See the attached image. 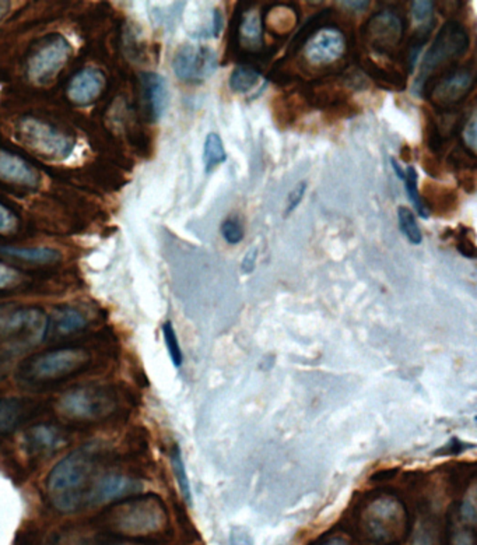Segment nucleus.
Here are the masks:
<instances>
[{
    "mask_svg": "<svg viewBox=\"0 0 477 545\" xmlns=\"http://www.w3.org/2000/svg\"><path fill=\"white\" fill-rule=\"evenodd\" d=\"M97 466L99 450L91 445L73 450L60 459L45 480L46 498L53 509L70 515L86 508Z\"/></svg>",
    "mask_w": 477,
    "mask_h": 545,
    "instance_id": "nucleus-1",
    "label": "nucleus"
},
{
    "mask_svg": "<svg viewBox=\"0 0 477 545\" xmlns=\"http://www.w3.org/2000/svg\"><path fill=\"white\" fill-rule=\"evenodd\" d=\"M335 19L332 9H325L316 20L306 21L289 43L286 56L294 58L301 53L304 72L306 67L326 69V76H332V67L338 73L345 70L339 63L349 52V43Z\"/></svg>",
    "mask_w": 477,
    "mask_h": 545,
    "instance_id": "nucleus-2",
    "label": "nucleus"
},
{
    "mask_svg": "<svg viewBox=\"0 0 477 545\" xmlns=\"http://www.w3.org/2000/svg\"><path fill=\"white\" fill-rule=\"evenodd\" d=\"M109 532L126 537H148L163 532L168 525L167 509L157 495H133L118 501L99 517Z\"/></svg>",
    "mask_w": 477,
    "mask_h": 545,
    "instance_id": "nucleus-3",
    "label": "nucleus"
},
{
    "mask_svg": "<svg viewBox=\"0 0 477 545\" xmlns=\"http://www.w3.org/2000/svg\"><path fill=\"white\" fill-rule=\"evenodd\" d=\"M92 354L83 347H60L36 352L17 368V379L30 386H51L69 381L91 367Z\"/></svg>",
    "mask_w": 477,
    "mask_h": 545,
    "instance_id": "nucleus-4",
    "label": "nucleus"
},
{
    "mask_svg": "<svg viewBox=\"0 0 477 545\" xmlns=\"http://www.w3.org/2000/svg\"><path fill=\"white\" fill-rule=\"evenodd\" d=\"M471 45V36L466 27L459 20H447L441 30L435 36L433 45L425 52L420 65L417 79L413 84V91L422 96L425 83L438 75L447 72L467 52Z\"/></svg>",
    "mask_w": 477,
    "mask_h": 545,
    "instance_id": "nucleus-5",
    "label": "nucleus"
},
{
    "mask_svg": "<svg viewBox=\"0 0 477 545\" xmlns=\"http://www.w3.org/2000/svg\"><path fill=\"white\" fill-rule=\"evenodd\" d=\"M118 398L114 389L102 384H86L60 396L56 403L60 415L77 424H92L115 413Z\"/></svg>",
    "mask_w": 477,
    "mask_h": 545,
    "instance_id": "nucleus-6",
    "label": "nucleus"
},
{
    "mask_svg": "<svg viewBox=\"0 0 477 545\" xmlns=\"http://www.w3.org/2000/svg\"><path fill=\"white\" fill-rule=\"evenodd\" d=\"M17 142L50 162H65L76 148V138L50 122L24 116L14 128Z\"/></svg>",
    "mask_w": 477,
    "mask_h": 545,
    "instance_id": "nucleus-7",
    "label": "nucleus"
},
{
    "mask_svg": "<svg viewBox=\"0 0 477 545\" xmlns=\"http://www.w3.org/2000/svg\"><path fill=\"white\" fill-rule=\"evenodd\" d=\"M362 525L367 537L372 541L398 544L408 535V510L394 496H378L366 506Z\"/></svg>",
    "mask_w": 477,
    "mask_h": 545,
    "instance_id": "nucleus-8",
    "label": "nucleus"
},
{
    "mask_svg": "<svg viewBox=\"0 0 477 545\" xmlns=\"http://www.w3.org/2000/svg\"><path fill=\"white\" fill-rule=\"evenodd\" d=\"M73 55L69 41L62 34L44 36L31 45L26 56V76L36 86H46L60 76Z\"/></svg>",
    "mask_w": 477,
    "mask_h": 545,
    "instance_id": "nucleus-9",
    "label": "nucleus"
},
{
    "mask_svg": "<svg viewBox=\"0 0 477 545\" xmlns=\"http://www.w3.org/2000/svg\"><path fill=\"white\" fill-rule=\"evenodd\" d=\"M406 34L405 17L395 9H382L362 27V40L367 48L391 62H399L401 45Z\"/></svg>",
    "mask_w": 477,
    "mask_h": 545,
    "instance_id": "nucleus-10",
    "label": "nucleus"
},
{
    "mask_svg": "<svg viewBox=\"0 0 477 545\" xmlns=\"http://www.w3.org/2000/svg\"><path fill=\"white\" fill-rule=\"evenodd\" d=\"M48 315L36 306L7 309L0 332V344L11 350L33 349L46 340Z\"/></svg>",
    "mask_w": 477,
    "mask_h": 545,
    "instance_id": "nucleus-11",
    "label": "nucleus"
},
{
    "mask_svg": "<svg viewBox=\"0 0 477 545\" xmlns=\"http://www.w3.org/2000/svg\"><path fill=\"white\" fill-rule=\"evenodd\" d=\"M474 89L473 65L454 66L447 72L428 80L423 89L435 109L441 112L457 111Z\"/></svg>",
    "mask_w": 477,
    "mask_h": 545,
    "instance_id": "nucleus-12",
    "label": "nucleus"
},
{
    "mask_svg": "<svg viewBox=\"0 0 477 545\" xmlns=\"http://www.w3.org/2000/svg\"><path fill=\"white\" fill-rule=\"evenodd\" d=\"M218 55L206 45L185 43L172 58V70L187 84H201L218 70Z\"/></svg>",
    "mask_w": 477,
    "mask_h": 545,
    "instance_id": "nucleus-13",
    "label": "nucleus"
},
{
    "mask_svg": "<svg viewBox=\"0 0 477 545\" xmlns=\"http://www.w3.org/2000/svg\"><path fill=\"white\" fill-rule=\"evenodd\" d=\"M67 428L51 423H40L27 428L21 437V450L31 459H45L69 444Z\"/></svg>",
    "mask_w": 477,
    "mask_h": 545,
    "instance_id": "nucleus-14",
    "label": "nucleus"
},
{
    "mask_svg": "<svg viewBox=\"0 0 477 545\" xmlns=\"http://www.w3.org/2000/svg\"><path fill=\"white\" fill-rule=\"evenodd\" d=\"M107 89V77L102 70L86 66L77 70L67 84L68 101L73 106L89 107L101 99Z\"/></svg>",
    "mask_w": 477,
    "mask_h": 545,
    "instance_id": "nucleus-15",
    "label": "nucleus"
},
{
    "mask_svg": "<svg viewBox=\"0 0 477 545\" xmlns=\"http://www.w3.org/2000/svg\"><path fill=\"white\" fill-rule=\"evenodd\" d=\"M142 484L125 474L108 473L96 478L90 488L87 506L118 502L142 491Z\"/></svg>",
    "mask_w": 477,
    "mask_h": 545,
    "instance_id": "nucleus-16",
    "label": "nucleus"
},
{
    "mask_svg": "<svg viewBox=\"0 0 477 545\" xmlns=\"http://www.w3.org/2000/svg\"><path fill=\"white\" fill-rule=\"evenodd\" d=\"M0 182L21 189H36L41 184V174L20 154L0 148Z\"/></svg>",
    "mask_w": 477,
    "mask_h": 545,
    "instance_id": "nucleus-17",
    "label": "nucleus"
},
{
    "mask_svg": "<svg viewBox=\"0 0 477 545\" xmlns=\"http://www.w3.org/2000/svg\"><path fill=\"white\" fill-rule=\"evenodd\" d=\"M43 404L36 399H0V437H7L20 430L26 423L38 415Z\"/></svg>",
    "mask_w": 477,
    "mask_h": 545,
    "instance_id": "nucleus-18",
    "label": "nucleus"
},
{
    "mask_svg": "<svg viewBox=\"0 0 477 545\" xmlns=\"http://www.w3.org/2000/svg\"><path fill=\"white\" fill-rule=\"evenodd\" d=\"M140 89H142L143 107L146 116L150 122H158L167 112L170 106V91L167 80L155 72L140 75Z\"/></svg>",
    "mask_w": 477,
    "mask_h": 545,
    "instance_id": "nucleus-19",
    "label": "nucleus"
},
{
    "mask_svg": "<svg viewBox=\"0 0 477 545\" xmlns=\"http://www.w3.org/2000/svg\"><path fill=\"white\" fill-rule=\"evenodd\" d=\"M89 323L86 313L76 306H58L52 315L48 316L46 340H62V338L72 337L86 330Z\"/></svg>",
    "mask_w": 477,
    "mask_h": 545,
    "instance_id": "nucleus-20",
    "label": "nucleus"
},
{
    "mask_svg": "<svg viewBox=\"0 0 477 545\" xmlns=\"http://www.w3.org/2000/svg\"><path fill=\"white\" fill-rule=\"evenodd\" d=\"M355 62L362 72L376 82L377 86L386 90L401 91L406 89L405 70L396 66V63H379L369 55H357Z\"/></svg>",
    "mask_w": 477,
    "mask_h": 545,
    "instance_id": "nucleus-21",
    "label": "nucleus"
},
{
    "mask_svg": "<svg viewBox=\"0 0 477 545\" xmlns=\"http://www.w3.org/2000/svg\"><path fill=\"white\" fill-rule=\"evenodd\" d=\"M300 23V12L293 4H274L262 12L264 31L276 40H284Z\"/></svg>",
    "mask_w": 477,
    "mask_h": 545,
    "instance_id": "nucleus-22",
    "label": "nucleus"
},
{
    "mask_svg": "<svg viewBox=\"0 0 477 545\" xmlns=\"http://www.w3.org/2000/svg\"><path fill=\"white\" fill-rule=\"evenodd\" d=\"M423 206L427 210L428 216L430 213L434 214L437 217H448L451 214L457 213V191L451 186H442L434 181H425L423 184L422 194Z\"/></svg>",
    "mask_w": 477,
    "mask_h": 545,
    "instance_id": "nucleus-23",
    "label": "nucleus"
},
{
    "mask_svg": "<svg viewBox=\"0 0 477 545\" xmlns=\"http://www.w3.org/2000/svg\"><path fill=\"white\" fill-rule=\"evenodd\" d=\"M298 86L289 89L283 96L274 97L272 102L274 123L280 129L291 128L306 112L311 111Z\"/></svg>",
    "mask_w": 477,
    "mask_h": 545,
    "instance_id": "nucleus-24",
    "label": "nucleus"
},
{
    "mask_svg": "<svg viewBox=\"0 0 477 545\" xmlns=\"http://www.w3.org/2000/svg\"><path fill=\"white\" fill-rule=\"evenodd\" d=\"M0 253L4 257H13L21 262L31 263V265H41V266H50L55 265L62 259V255L52 248H17V247H0Z\"/></svg>",
    "mask_w": 477,
    "mask_h": 545,
    "instance_id": "nucleus-25",
    "label": "nucleus"
},
{
    "mask_svg": "<svg viewBox=\"0 0 477 545\" xmlns=\"http://www.w3.org/2000/svg\"><path fill=\"white\" fill-rule=\"evenodd\" d=\"M260 76H262V72L252 66L238 65L230 75L228 86L234 92L247 94L258 86Z\"/></svg>",
    "mask_w": 477,
    "mask_h": 545,
    "instance_id": "nucleus-26",
    "label": "nucleus"
},
{
    "mask_svg": "<svg viewBox=\"0 0 477 545\" xmlns=\"http://www.w3.org/2000/svg\"><path fill=\"white\" fill-rule=\"evenodd\" d=\"M227 160V153L224 148L223 138L218 133H209L204 140L203 162L206 172L213 171L218 165L223 164Z\"/></svg>",
    "mask_w": 477,
    "mask_h": 545,
    "instance_id": "nucleus-27",
    "label": "nucleus"
},
{
    "mask_svg": "<svg viewBox=\"0 0 477 545\" xmlns=\"http://www.w3.org/2000/svg\"><path fill=\"white\" fill-rule=\"evenodd\" d=\"M425 143H427L428 152L433 155H440L447 145V138L442 133L441 129L438 126L437 119L433 116V114L425 111Z\"/></svg>",
    "mask_w": 477,
    "mask_h": 545,
    "instance_id": "nucleus-28",
    "label": "nucleus"
},
{
    "mask_svg": "<svg viewBox=\"0 0 477 545\" xmlns=\"http://www.w3.org/2000/svg\"><path fill=\"white\" fill-rule=\"evenodd\" d=\"M447 164L455 174L464 171H476V153L467 150L464 145H457L448 155Z\"/></svg>",
    "mask_w": 477,
    "mask_h": 545,
    "instance_id": "nucleus-29",
    "label": "nucleus"
},
{
    "mask_svg": "<svg viewBox=\"0 0 477 545\" xmlns=\"http://www.w3.org/2000/svg\"><path fill=\"white\" fill-rule=\"evenodd\" d=\"M399 227L401 233L408 238L409 242L413 245H420L423 241V233L418 228L417 221H416L415 214L411 213L410 209L401 206L398 209Z\"/></svg>",
    "mask_w": 477,
    "mask_h": 545,
    "instance_id": "nucleus-30",
    "label": "nucleus"
},
{
    "mask_svg": "<svg viewBox=\"0 0 477 545\" xmlns=\"http://www.w3.org/2000/svg\"><path fill=\"white\" fill-rule=\"evenodd\" d=\"M171 464L172 470H174L175 478H177L178 486H179V491H181L182 496H184L185 502L191 506V486H189L188 476H187V469H185L181 450H179V447L178 446H175L174 449H172Z\"/></svg>",
    "mask_w": 477,
    "mask_h": 545,
    "instance_id": "nucleus-31",
    "label": "nucleus"
},
{
    "mask_svg": "<svg viewBox=\"0 0 477 545\" xmlns=\"http://www.w3.org/2000/svg\"><path fill=\"white\" fill-rule=\"evenodd\" d=\"M403 182H405L406 194H408L409 201L415 206L418 216L422 218H428L427 210H425L422 203V199H420V191H418V174L415 167L409 165L408 170L405 171Z\"/></svg>",
    "mask_w": 477,
    "mask_h": 545,
    "instance_id": "nucleus-32",
    "label": "nucleus"
},
{
    "mask_svg": "<svg viewBox=\"0 0 477 545\" xmlns=\"http://www.w3.org/2000/svg\"><path fill=\"white\" fill-rule=\"evenodd\" d=\"M452 238L457 240V249L462 257L467 259L476 257V245H474L473 231L471 228L459 225V228L452 233Z\"/></svg>",
    "mask_w": 477,
    "mask_h": 545,
    "instance_id": "nucleus-33",
    "label": "nucleus"
},
{
    "mask_svg": "<svg viewBox=\"0 0 477 545\" xmlns=\"http://www.w3.org/2000/svg\"><path fill=\"white\" fill-rule=\"evenodd\" d=\"M163 336H164L165 345H167L168 355L171 359L172 364L179 368L184 362V355H182L181 345L178 343L177 333H175L174 326L171 322H165L163 326Z\"/></svg>",
    "mask_w": 477,
    "mask_h": 545,
    "instance_id": "nucleus-34",
    "label": "nucleus"
},
{
    "mask_svg": "<svg viewBox=\"0 0 477 545\" xmlns=\"http://www.w3.org/2000/svg\"><path fill=\"white\" fill-rule=\"evenodd\" d=\"M24 280H26V276L20 270L0 262V293L20 287L24 283Z\"/></svg>",
    "mask_w": 477,
    "mask_h": 545,
    "instance_id": "nucleus-35",
    "label": "nucleus"
},
{
    "mask_svg": "<svg viewBox=\"0 0 477 545\" xmlns=\"http://www.w3.org/2000/svg\"><path fill=\"white\" fill-rule=\"evenodd\" d=\"M20 228V218L9 206L0 201V235H13Z\"/></svg>",
    "mask_w": 477,
    "mask_h": 545,
    "instance_id": "nucleus-36",
    "label": "nucleus"
},
{
    "mask_svg": "<svg viewBox=\"0 0 477 545\" xmlns=\"http://www.w3.org/2000/svg\"><path fill=\"white\" fill-rule=\"evenodd\" d=\"M221 235H223L226 242L230 243V245H237L244 240V227L238 218H227L221 225Z\"/></svg>",
    "mask_w": 477,
    "mask_h": 545,
    "instance_id": "nucleus-37",
    "label": "nucleus"
},
{
    "mask_svg": "<svg viewBox=\"0 0 477 545\" xmlns=\"http://www.w3.org/2000/svg\"><path fill=\"white\" fill-rule=\"evenodd\" d=\"M411 17L417 23L425 24L432 21L433 12H434V4L422 0V2H411Z\"/></svg>",
    "mask_w": 477,
    "mask_h": 545,
    "instance_id": "nucleus-38",
    "label": "nucleus"
},
{
    "mask_svg": "<svg viewBox=\"0 0 477 545\" xmlns=\"http://www.w3.org/2000/svg\"><path fill=\"white\" fill-rule=\"evenodd\" d=\"M474 527L462 525L455 527L451 534V545H474Z\"/></svg>",
    "mask_w": 477,
    "mask_h": 545,
    "instance_id": "nucleus-39",
    "label": "nucleus"
},
{
    "mask_svg": "<svg viewBox=\"0 0 477 545\" xmlns=\"http://www.w3.org/2000/svg\"><path fill=\"white\" fill-rule=\"evenodd\" d=\"M476 116H472L469 121H466V125L462 129V135H464V146L467 150L476 153Z\"/></svg>",
    "mask_w": 477,
    "mask_h": 545,
    "instance_id": "nucleus-40",
    "label": "nucleus"
},
{
    "mask_svg": "<svg viewBox=\"0 0 477 545\" xmlns=\"http://www.w3.org/2000/svg\"><path fill=\"white\" fill-rule=\"evenodd\" d=\"M306 184L301 182V184L296 185L293 191L290 192L289 197H287L286 216L293 213L298 204L303 201L304 194H306Z\"/></svg>",
    "mask_w": 477,
    "mask_h": 545,
    "instance_id": "nucleus-41",
    "label": "nucleus"
},
{
    "mask_svg": "<svg viewBox=\"0 0 477 545\" xmlns=\"http://www.w3.org/2000/svg\"><path fill=\"white\" fill-rule=\"evenodd\" d=\"M423 168L432 178H442V174H444V168H442L441 162L437 155L425 154L423 157Z\"/></svg>",
    "mask_w": 477,
    "mask_h": 545,
    "instance_id": "nucleus-42",
    "label": "nucleus"
},
{
    "mask_svg": "<svg viewBox=\"0 0 477 545\" xmlns=\"http://www.w3.org/2000/svg\"><path fill=\"white\" fill-rule=\"evenodd\" d=\"M457 184L464 187L467 194H474L476 191V171L457 172Z\"/></svg>",
    "mask_w": 477,
    "mask_h": 545,
    "instance_id": "nucleus-43",
    "label": "nucleus"
},
{
    "mask_svg": "<svg viewBox=\"0 0 477 545\" xmlns=\"http://www.w3.org/2000/svg\"><path fill=\"white\" fill-rule=\"evenodd\" d=\"M413 545H435L434 534H433L430 525H422V527L415 534Z\"/></svg>",
    "mask_w": 477,
    "mask_h": 545,
    "instance_id": "nucleus-44",
    "label": "nucleus"
},
{
    "mask_svg": "<svg viewBox=\"0 0 477 545\" xmlns=\"http://www.w3.org/2000/svg\"><path fill=\"white\" fill-rule=\"evenodd\" d=\"M231 545H254L250 535L245 530L234 529L230 535Z\"/></svg>",
    "mask_w": 477,
    "mask_h": 545,
    "instance_id": "nucleus-45",
    "label": "nucleus"
},
{
    "mask_svg": "<svg viewBox=\"0 0 477 545\" xmlns=\"http://www.w3.org/2000/svg\"><path fill=\"white\" fill-rule=\"evenodd\" d=\"M257 248H252V249L248 250L247 255H245L244 260H242V265H241V269H242V272H244L245 274H250V272L255 269V262H257Z\"/></svg>",
    "mask_w": 477,
    "mask_h": 545,
    "instance_id": "nucleus-46",
    "label": "nucleus"
},
{
    "mask_svg": "<svg viewBox=\"0 0 477 545\" xmlns=\"http://www.w3.org/2000/svg\"><path fill=\"white\" fill-rule=\"evenodd\" d=\"M223 14L219 9H214L213 20H211V34L214 38H218L220 36L221 30H223Z\"/></svg>",
    "mask_w": 477,
    "mask_h": 545,
    "instance_id": "nucleus-47",
    "label": "nucleus"
},
{
    "mask_svg": "<svg viewBox=\"0 0 477 545\" xmlns=\"http://www.w3.org/2000/svg\"><path fill=\"white\" fill-rule=\"evenodd\" d=\"M12 359L7 352L0 351V382H4L7 378V375L11 372Z\"/></svg>",
    "mask_w": 477,
    "mask_h": 545,
    "instance_id": "nucleus-48",
    "label": "nucleus"
},
{
    "mask_svg": "<svg viewBox=\"0 0 477 545\" xmlns=\"http://www.w3.org/2000/svg\"><path fill=\"white\" fill-rule=\"evenodd\" d=\"M343 7H349L352 12H364L370 6V2H340Z\"/></svg>",
    "mask_w": 477,
    "mask_h": 545,
    "instance_id": "nucleus-49",
    "label": "nucleus"
},
{
    "mask_svg": "<svg viewBox=\"0 0 477 545\" xmlns=\"http://www.w3.org/2000/svg\"><path fill=\"white\" fill-rule=\"evenodd\" d=\"M11 2H0V21L4 20V17L11 12Z\"/></svg>",
    "mask_w": 477,
    "mask_h": 545,
    "instance_id": "nucleus-50",
    "label": "nucleus"
},
{
    "mask_svg": "<svg viewBox=\"0 0 477 545\" xmlns=\"http://www.w3.org/2000/svg\"><path fill=\"white\" fill-rule=\"evenodd\" d=\"M321 545H350L347 540L343 539V537H333V539L326 540L325 542H322Z\"/></svg>",
    "mask_w": 477,
    "mask_h": 545,
    "instance_id": "nucleus-51",
    "label": "nucleus"
},
{
    "mask_svg": "<svg viewBox=\"0 0 477 545\" xmlns=\"http://www.w3.org/2000/svg\"><path fill=\"white\" fill-rule=\"evenodd\" d=\"M401 158L405 162H411V148L410 146L405 145L401 150Z\"/></svg>",
    "mask_w": 477,
    "mask_h": 545,
    "instance_id": "nucleus-52",
    "label": "nucleus"
},
{
    "mask_svg": "<svg viewBox=\"0 0 477 545\" xmlns=\"http://www.w3.org/2000/svg\"><path fill=\"white\" fill-rule=\"evenodd\" d=\"M392 167L395 170V174L398 175L399 179L403 181V178H405V171L399 167L398 162H396L395 158H392Z\"/></svg>",
    "mask_w": 477,
    "mask_h": 545,
    "instance_id": "nucleus-53",
    "label": "nucleus"
},
{
    "mask_svg": "<svg viewBox=\"0 0 477 545\" xmlns=\"http://www.w3.org/2000/svg\"><path fill=\"white\" fill-rule=\"evenodd\" d=\"M7 308H0V332H2V326H4V316H6Z\"/></svg>",
    "mask_w": 477,
    "mask_h": 545,
    "instance_id": "nucleus-54",
    "label": "nucleus"
},
{
    "mask_svg": "<svg viewBox=\"0 0 477 545\" xmlns=\"http://www.w3.org/2000/svg\"><path fill=\"white\" fill-rule=\"evenodd\" d=\"M108 545H131V544H123V542H115V544H108Z\"/></svg>",
    "mask_w": 477,
    "mask_h": 545,
    "instance_id": "nucleus-55",
    "label": "nucleus"
}]
</instances>
